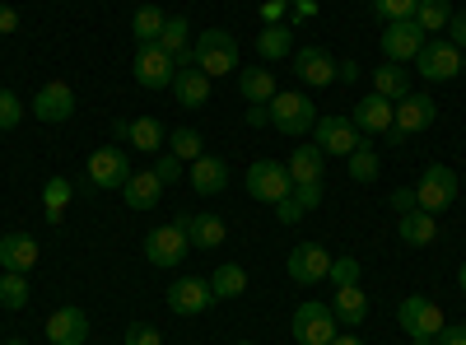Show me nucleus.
I'll use <instances>...</instances> for the list:
<instances>
[{
  "mask_svg": "<svg viewBox=\"0 0 466 345\" xmlns=\"http://www.w3.org/2000/svg\"><path fill=\"white\" fill-rule=\"evenodd\" d=\"M285 168H289V178H294V182H322V168H327V149L308 140V145H299L294 155H289V164H285Z\"/></svg>",
  "mask_w": 466,
  "mask_h": 345,
  "instance_id": "cd10ccee",
  "label": "nucleus"
},
{
  "mask_svg": "<svg viewBox=\"0 0 466 345\" xmlns=\"http://www.w3.org/2000/svg\"><path fill=\"white\" fill-rule=\"evenodd\" d=\"M24 122V103L15 89H0V131H15Z\"/></svg>",
  "mask_w": 466,
  "mask_h": 345,
  "instance_id": "79ce46f5",
  "label": "nucleus"
},
{
  "mask_svg": "<svg viewBox=\"0 0 466 345\" xmlns=\"http://www.w3.org/2000/svg\"><path fill=\"white\" fill-rule=\"evenodd\" d=\"M173 98L182 107H206L210 103V75L201 66H191V70H177V80H173Z\"/></svg>",
  "mask_w": 466,
  "mask_h": 345,
  "instance_id": "a878e982",
  "label": "nucleus"
},
{
  "mask_svg": "<svg viewBox=\"0 0 466 345\" xmlns=\"http://www.w3.org/2000/svg\"><path fill=\"white\" fill-rule=\"evenodd\" d=\"M159 47H164L168 56H177V52L191 47V24H187L182 15H168V24H164V33H159Z\"/></svg>",
  "mask_w": 466,
  "mask_h": 345,
  "instance_id": "4c0bfd02",
  "label": "nucleus"
},
{
  "mask_svg": "<svg viewBox=\"0 0 466 345\" xmlns=\"http://www.w3.org/2000/svg\"><path fill=\"white\" fill-rule=\"evenodd\" d=\"M154 173H159V182L168 187V182H177V178H187V168H182V159L177 155H164L159 164H154Z\"/></svg>",
  "mask_w": 466,
  "mask_h": 345,
  "instance_id": "a18cd8bd",
  "label": "nucleus"
},
{
  "mask_svg": "<svg viewBox=\"0 0 466 345\" xmlns=\"http://www.w3.org/2000/svg\"><path fill=\"white\" fill-rule=\"evenodd\" d=\"M187 182H191L197 197H219V191L228 187V164L215 159V155H201V159L187 164Z\"/></svg>",
  "mask_w": 466,
  "mask_h": 345,
  "instance_id": "a211bd4d",
  "label": "nucleus"
},
{
  "mask_svg": "<svg viewBox=\"0 0 466 345\" xmlns=\"http://www.w3.org/2000/svg\"><path fill=\"white\" fill-rule=\"evenodd\" d=\"M350 122H355L364 136H387V131H392V103H387L382 94L360 98V103H355V117H350Z\"/></svg>",
  "mask_w": 466,
  "mask_h": 345,
  "instance_id": "5701e85b",
  "label": "nucleus"
},
{
  "mask_svg": "<svg viewBox=\"0 0 466 345\" xmlns=\"http://www.w3.org/2000/svg\"><path fill=\"white\" fill-rule=\"evenodd\" d=\"M210 303H215V289L201 276H182L168 285V313H177V318H201Z\"/></svg>",
  "mask_w": 466,
  "mask_h": 345,
  "instance_id": "9b49d317",
  "label": "nucleus"
},
{
  "mask_svg": "<svg viewBox=\"0 0 466 345\" xmlns=\"http://www.w3.org/2000/svg\"><path fill=\"white\" fill-rule=\"evenodd\" d=\"M289 52H294L289 24H266V28L257 33V56H261V61H285Z\"/></svg>",
  "mask_w": 466,
  "mask_h": 345,
  "instance_id": "7c9ffc66",
  "label": "nucleus"
},
{
  "mask_svg": "<svg viewBox=\"0 0 466 345\" xmlns=\"http://www.w3.org/2000/svg\"><path fill=\"white\" fill-rule=\"evenodd\" d=\"M294 75L313 89H327V85H336V56L327 47H299L294 52Z\"/></svg>",
  "mask_w": 466,
  "mask_h": 345,
  "instance_id": "f3484780",
  "label": "nucleus"
},
{
  "mask_svg": "<svg viewBox=\"0 0 466 345\" xmlns=\"http://www.w3.org/2000/svg\"><path fill=\"white\" fill-rule=\"evenodd\" d=\"M336 80H345V85L360 80V66H355V61H336Z\"/></svg>",
  "mask_w": 466,
  "mask_h": 345,
  "instance_id": "864d4df0",
  "label": "nucleus"
},
{
  "mask_svg": "<svg viewBox=\"0 0 466 345\" xmlns=\"http://www.w3.org/2000/svg\"><path fill=\"white\" fill-rule=\"evenodd\" d=\"M434 340H439V345H466V327H452V322H448Z\"/></svg>",
  "mask_w": 466,
  "mask_h": 345,
  "instance_id": "8fccbe9b",
  "label": "nucleus"
},
{
  "mask_svg": "<svg viewBox=\"0 0 466 345\" xmlns=\"http://www.w3.org/2000/svg\"><path fill=\"white\" fill-rule=\"evenodd\" d=\"M19 28V15L10 10V5H0V37H5V33H15Z\"/></svg>",
  "mask_w": 466,
  "mask_h": 345,
  "instance_id": "603ef678",
  "label": "nucleus"
},
{
  "mask_svg": "<svg viewBox=\"0 0 466 345\" xmlns=\"http://www.w3.org/2000/svg\"><path fill=\"white\" fill-rule=\"evenodd\" d=\"M461 75H466V52H461Z\"/></svg>",
  "mask_w": 466,
  "mask_h": 345,
  "instance_id": "680f3d73",
  "label": "nucleus"
},
{
  "mask_svg": "<svg viewBox=\"0 0 466 345\" xmlns=\"http://www.w3.org/2000/svg\"><path fill=\"white\" fill-rule=\"evenodd\" d=\"M448 43H452L457 52H466V10H457V15L448 19Z\"/></svg>",
  "mask_w": 466,
  "mask_h": 345,
  "instance_id": "49530a36",
  "label": "nucleus"
},
{
  "mask_svg": "<svg viewBox=\"0 0 466 345\" xmlns=\"http://www.w3.org/2000/svg\"><path fill=\"white\" fill-rule=\"evenodd\" d=\"M313 145H322L327 155L350 159V155H355V149L364 145V131L350 122V117H318V127H313Z\"/></svg>",
  "mask_w": 466,
  "mask_h": 345,
  "instance_id": "f8f14e48",
  "label": "nucleus"
},
{
  "mask_svg": "<svg viewBox=\"0 0 466 345\" xmlns=\"http://www.w3.org/2000/svg\"><path fill=\"white\" fill-rule=\"evenodd\" d=\"M345 173L355 178V182H373V178H378V149L364 140V145L355 149V155L345 159Z\"/></svg>",
  "mask_w": 466,
  "mask_h": 345,
  "instance_id": "58836bf2",
  "label": "nucleus"
},
{
  "mask_svg": "<svg viewBox=\"0 0 466 345\" xmlns=\"http://www.w3.org/2000/svg\"><path fill=\"white\" fill-rule=\"evenodd\" d=\"M415 66H420V80H434V85H443V80H452V75L461 70V52L448 43H424L420 47V56H415Z\"/></svg>",
  "mask_w": 466,
  "mask_h": 345,
  "instance_id": "2eb2a0df",
  "label": "nucleus"
},
{
  "mask_svg": "<svg viewBox=\"0 0 466 345\" xmlns=\"http://www.w3.org/2000/svg\"><path fill=\"white\" fill-rule=\"evenodd\" d=\"M410 89H415V80H410V66H401V61H382V66L373 70V94H382L387 103L406 98Z\"/></svg>",
  "mask_w": 466,
  "mask_h": 345,
  "instance_id": "b1692460",
  "label": "nucleus"
},
{
  "mask_svg": "<svg viewBox=\"0 0 466 345\" xmlns=\"http://www.w3.org/2000/svg\"><path fill=\"white\" fill-rule=\"evenodd\" d=\"M33 117L37 122H70L75 117V89L66 80H52L33 94Z\"/></svg>",
  "mask_w": 466,
  "mask_h": 345,
  "instance_id": "dca6fc26",
  "label": "nucleus"
},
{
  "mask_svg": "<svg viewBox=\"0 0 466 345\" xmlns=\"http://www.w3.org/2000/svg\"><path fill=\"white\" fill-rule=\"evenodd\" d=\"M318 15V0H294V19H313Z\"/></svg>",
  "mask_w": 466,
  "mask_h": 345,
  "instance_id": "5fc2aeb1",
  "label": "nucleus"
},
{
  "mask_svg": "<svg viewBox=\"0 0 466 345\" xmlns=\"http://www.w3.org/2000/svg\"><path fill=\"white\" fill-rule=\"evenodd\" d=\"M85 173H89V187H98V191H122L127 178H131V164H127V155L116 145H103V149L89 155Z\"/></svg>",
  "mask_w": 466,
  "mask_h": 345,
  "instance_id": "1a4fd4ad",
  "label": "nucleus"
},
{
  "mask_svg": "<svg viewBox=\"0 0 466 345\" xmlns=\"http://www.w3.org/2000/svg\"><path fill=\"white\" fill-rule=\"evenodd\" d=\"M397 238L406 243V248H430L434 238H439V219L430 215V210H406L401 219H397Z\"/></svg>",
  "mask_w": 466,
  "mask_h": 345,
  "instance_id": "412c9836",
  "label": "nucleus"
},
{
  "mask_svg": "<svg viewBox=\"0 0 466 345\" xmlns=\"http://www.w3.org/2000/svg\"><path fill=\"white\" fill-rule=\"evenodd\" d=\"M248 127H270V103H252L248 107Z\"/></svg>",
  "mask_w": 466,
  "mask_h": 345,
  "instance_id": "09e8293b",
  "label": "nucleus"
},
{
  "mask_svg": "<svg viewBox=\"0 0 466 345\" xmlns=\"http://www.w3.org/2000/svg\"><path fill=\"white\" fill-rule=\"evenodd\" d=\"M270 127L280 136H313L318 127V107L308 94H276L270 98Z\"/></svg>",
  "mask_w": 466,
  "mask_h": 345,
  "instance_id": "f03ea898",
  "label": "nucleus"
},
{
  "mask_svg": "<svg viewBox=\"0 0 466 345\" xmlns=\"http://www.w3.org/2000/svg\"><path fill=\"white\" fill-rule=\"evenodd\" d=\"M5 345H28V340H5Z\"/></svg>",
  "mask_w": 466,
  "mask_h": 345,
  "instance_id": "052dcab7",
  "label": "nucleus"
},
{
  "mask_svg": "<svg viewBox=\"0 0 466 345\" xmlns=\"http://www.w3.org/2000/svg\"><path fill=\"white\" fill-rule=\"evenodd\" d=\"M397 322H401V331H406V336H439V331L448 327L443 309H439L434 299H424V294H406V299H401Z\"/></svg>",
  "mask_w": 466,
  "mask_h": 345,
  "instance_id": "423d86ee",
  "label": "nucleus"
},
{
  "mask_svg": "<svg viewBox=\"0 0 466 345\" xmlns=\"http://www.w3.org/2000/svg\"><path fill=\"white\" fill-rule=\"evenodd\" d=\"M420 47H424V28H420L415 19H401V24H387V28H382V56H387V61L410 66V61L420 56Z\"/></svg>",
  "mask_w": 466,
  "mask_h": 345,
  "instance_id": "4468645a",
  "label": "nucleus"
},
{
  "mask_svg": "<svg viewBox=\"0 0 466 345\" xmlns=\"http://www.w3.org/2000/svg\"><path fill=\"white\" fill-rule=\"evenodd\" d=\"M327 280H331L336 289H340V285H360V261H355V257H331Z\"/></svg>",
  "mask_w": 466,
  "mask_h": 345,
  "instance_id": "37998d69",
  "label": "nucleus"
},
{
  "mask_svg": "<svg viewBox=\"0 0 466 345\" xmlns=\"http://www.w3.org/2000/svg\"><path fill=\"white\" fill-rule=\"evenodd\" d=\"M415 206H420V201H415V187H397V191H392V210H397V215H406V210H415Z\"/></svg>",
  "mask_w": 466,
  "mask_h": 345,
  "instance_id": "de8ad7c7",
  "label": "nucleus"
},
{
  "mask_svg": "<svg viewBox=\"0 0 466 345\" xmlns=\"http://www.w3.org/2000/svg\"><path fill=\"white\" fill-rule=\"evenodd\" d=\"M164 24H168V15H164L159 5H140V10L131 15V33H136V43H140V47H149V43H159V33H164Z\"/></svg>",
  "mask_w": 466,
  "mask_h": 345,
  "instance_id": "2f4dec72",
  "label": "nucleus"
},
{
  "mask_svg": "<svg viewBox=\"0 0 466 345\" xmlns=\"http://www.w3.org/2000/svg\"><path fill=\"white\" fill-rule=\"evenodd\" d=\"M0 266H5V271L28 276L33 266H37V238L33 234H5V238H0Z\"/></svg>",
  "mask_w": 466,
  "mask_h": 345,
  "instance_id": "4be33fe9",
  "label": "nucleus"
},
{
  "mask_svg": "<svg viewBox=\"0 0 466 345\" xmlns=\"http://www.w3.org/2000/svg\"><path fill=\"white\" fill-rule=\"evenodd\" d=\"M131 75H136V85H140V89H173L177 66H173V56H168L159 43H149V47H140V52H136Z\"/></svg>",
  "mask_w": 466,
  "mask_h": 345,
  "instance_id": "0eeeda50",
  "label": "nucleus"
},
{
  "mask_svg": "<svg viewBox=\"0 0 466 345\" xmlns=\"http://www.w3.org/2000/svg\"><path fill=\"white\" fill-rule=\"evenodd\" d=\"M285 10H289L285 0H266V5H261V19H266V24H280V19H285Z\"/></svg>",
  "mask_w": 466,
  "mask_h": 345,
  "instance_id": "3c124183",
  "label": "nucleus"
},
{
  "mask_svg": "<svg viewBox=\"0 0 466 345\" xmlns=\"http://www.w3.org/2000/svg\"><path fill=\"white\" fill-rule=\"evenodd\" d=\"M289 327H294V345H331L336 331H340V322H336V313H331V303H318V299L299 303Z\"/></svg>",
  "mask_w": 466,
  "mask_h": 345,
  "instance_id": "f257e3e1",
  "label": "nucleus"
},
{
  "mask_svg": "<svg viewBox=\"0 0 466 345\" xmlns=\"http://www.w3.org/2000/svg\"><path fill=\"white\" fill-rule=\"evenodd\" d=\"M318 206H322V182H294L289 197L276 201V219L280 224H299L308 210H318Z\"/></svg>",
  "mask_w": 466,
  "mask_h": 345,
  "instance_id": "6ab92c4d",
  "label": "nucleus"
},
{
  "mask_svg": "<svg viewBox=\"0 0 466 345\" xmlns=\"http://www.w3.org/2000/svg\"><path fill=\"white\" fill-rule=\"evenodd\" d=\"M415 5L420 0H373V15L387 24H401V19H415Z\"/></svg>",
  "mask_w": 466,
  "mask_h": 345,
  "instance_id": "a19ab883",
  "label": "nucleus"
},
{
  "mask_svg": "<svg viewBox=\"0 0 466 345\" xmlns=\"http://www.w3.org/2000/svg\"><path fill=\"white\" fill-rule=\"evenodd\" d=\"M210 289H215V303L219 299H238V294H248V271L238 261H224L219 271L210 276Z\"/></svg>",
  "mask_w": 466,
  "mask_h": 345,
  "instance_id": "473e14b6",
  "label": "nucleus"
},
{
  "mask_svg": "<svg viewBox=\"0 0 466 345\" xmlns=\"http://www.w3.org/2000/svg\"><path fill=\"white\" fill-rule=\"evenodd\" d=\"M122 197H127V206L131 210H154L159 206V197H164V182H159V173H131L127 178V187H122Z\"/></svg>",
  "mask_w": 466,
  "mask_h": 345,
  "instance_id": "bb28decb",
  "label": "nucleus"
},
{
  "mask_svg": "<svg viewBox=\"0 0 466 345\" xmlns=\"http://www.w3.org/2000/svg\"><path fill=\"white\" fill-rule=\"evenodd\" d=\"M70 197H75V182H70V178H52V182L43 187V206H47V219H52V224H61Z\"/></svg>",
  "mask_w": 466,
  "mask_h": 345,
  "instance_id": "f704fd0d",
  "label": "nucleus"
},
{
  "mask_svg": "<svg viewBox=\"0 0 466 345\" xmlns=\"http://www.w3.org/2000/svg\"><path fill=\"white\" fill-rule=\"evenodd\" d=\"M331 313H336V322H345V327H360V322L369 318V294H364L360 285H340L336 299H331Z\"/></svg>",
  "mask_w": 466,
  "mask_h": 345,
  "instance_id": "c756f323",
  "label": "nucleus"
},
{
  "mask_svg": "<svg viewBox=\"0 0 466 345\" xmlns=\"http://www.w3.org/2000/svg\"><path fill=\"white\" fill-rule=\"evenodd\" d=\"M233 61H238V37H233L228 28H206L197 37V66L210 75V80L215 75H228Z\"/></svg>",
  "mask_w": 466,
  "mask_h": 345,
  "instance_id": "20e7f679",
  "label": "nucleus"
},
{
  "mask_svg": "<svg viewBox=\"0 0 466 345\" xmlns=\"http://www.w3.org/2000/svg\"><path fill=\"white\" fill-rule=\"evenodd\" d=\"M47 340L52 345H85L89 340V318L85 309H56L47 318Z\"/></svg>",
  "mask_w": 466,
  "mask_h": 345,
  "instance_id": "aec40b11",
  "label": "nucleus"
},
{
  "mask_svg": "<svg viewBox=\"0 0 466 345\" xmlns=\"http://www.w3.org/2000/svg\"><path fill=\"white\" fill-rule=\"evenodd\" d=\"M238 94L248 103H270L280 89H276V75H270V66H243L238 70Z\"/></svg>",
  "mask_w": 466,
  "mask_h": 345,
  "instance_id": "c85d7f7f",
  "label": "nucleus"
},
{
  "mask_svg": "<svg viewBox=\"0 0 466 345\" xmlns=\"http://www.w3.org/2000/svg\"><path fill=\"white\" fill-rule=\"evenodd\" d=\"M127 140H131L136 149H145V155H159V145L168 140V131H164V122H159V117H136Z\"/></svg>",
  "mask_w": 466,
  "mask_h": 345,
  "instance_id": "72a5a7b5",
  "label": "nucleus"
},
{
  "mask_svg": "<svg viewBox=\"0 0 466 345\" xmlns=\"http://www.w3.org/2000/svg\"><path fill=\"white\" fill-rule=\"evenodd\" d=\"M331 345H364V340H360V336H350V331H345V336L336 331V340H331Z\"/></svg>",
  "mask_w": 466,
  "mask_h": 345,
  "instance_id": "6e6d98bb",
  "label": "nucleus"
},
{
  "mask_svg": "<svg viewBox=\"0 0 466 345\" xmlns=\"http://www.w3.org/2000/svg\"><path fill=\"white\" fill-rule=\"evenodd\" d=\"M410 345H439L434 336H410Z\"/></svg>",
  "mask_w": 466,
  "mask_h": 345,
  "instance_id": "4d7b16f0",
  "label": "nucleus"
},
{
  "mask_svg": "<svg viewBox=\"0 0 466 345\" xmlns=\"http://www.w3.org/2000/svg\"><path fill=\"white\" fill-rule=\"evenodd\" d=\"M24 303H28V280L19 271H0V309L19 313Z\"/></svg>",
  "mask_w": 466,
  "mask_h": 345,
  "instance_id": "c9c22d12",
  "label": "nucleus"
},
{
  "mask_svg": "<svg viewBox=\"0 0 466 345\" xmlns=\"http://www.w3.org/2000/svg\"><path fill=\"white\" fill-rule=\"evenodd\" d=\"M127 345H164L159 327H149V322H131L127 327Z\"/></svg>",
  "mask_w": 466,
  "mask_h": 345,
  "instance_id": "c03bdc74",
  "label": "nucleus"
},
{
  "mask_svg": "<svg viewBox=\"0 0 466 345\" xmlns=\"http://www.w3.org/2000/svg\"><path fill=\"white\" fill-rule=\"evenodd\" d=\"M201 131H191V127H177V131H168V155H177V159H201Z\"/></svg>",
  "mask_w": 466,
  "mask_h": 345,
  "instance_id": "ea45409f",
  "label": "nucleus"
},
{
  "mask_svg": "<svg viewBox=\"0 0 466 345\" xmlns=\"http://www.w3.org/2000/svg\"><path fill=\"white\" fill-rule=\"evenodd\" d=\"M415 201H420V210H430V215L448 210L457 201V173L448 164H430L424 178H420V187H415Z\"/></svg>",
  "mask_w": 466,
  "mask_h": 345,
  "instance_id": "6e6552de",
  "label": "nucleus"
},
{
  "mask_svg": "<svg viewBox=\"0 0 466 345\" xmlns=\"http://www.w3.org/2000/svg\"><path fill=\"white\" fill-rule=\"evenodd\" d=\"M243 182H248V197H252V201H266V206L285 201V197H289V187H294L289 168L276 164V159H257V164L243 173Z\"/></svg>",
  "mask_w": 466,
  "mask_h": 345,
  "instance_id": "7ed1b4c3",
  "label": "nucleus"
},
{
  "mask_svg": "<svg viewBox=\"0 0 466 345\" xmlns=\"http://www.w3.org/2000/svg\"><path fill=\"white\" fill-rule=\"evenodd\" d=\"M434 117H439V107H434V98L430 94H406V98H397L392 103V127L401 131V136H415V131H430L434 127Z\"/></svg>",
  "mask_w": 466,
  "mask_h": 345,
  "instance_id": "ddd939ff",
  "label": "nucleus"
},
{
  "mask_svg": "<svg viewBox=\"0 0 466 345\" xmlns=\"http://www.w3.org/2000/svg\"><path fill=\"white\" fill-rule=\"evenodd\" d=\"M187 252H191V243H187V234H182L177 224H159V228H149V234H145V261L159 266V271L182 266Z\"/></svg>",
  "mask_w": 466,
  "mask_h": 345,
  "instance_id": "39448f33",
  "label": "nucleus"
},
{
  "mask_svg": "<svg viewBox=\"0 0 466 345\" xmlns=\"http://www.w3.org/2000/svg\"><path fill=\"white\" fill-rule=\"evenodd\" d=\"M224 238H228V228H224L219 215H210V210L191 215V224H187V243L197 248V252H215V248H224Z\"/></svg>",
  "mask_w": 466,
  "mask_h": 345,
  "instance_id": "393cba45",
  "label": "nucleus"
},
{
  "mask_svg": "<svg viewBox=\"0 0 466 345\" xmlns=\"http://www.w3.org/2000/svg\"><path fill=\"white\" fill-rule=\"evenodd\" d=\"M448 19H452V5H448V0H420V5H415V24H420L424 33L448 28Z\"/></svg>",
  "mask_w": 466,
  "mask_h": 345,
  "instance_id": "e433bc0d",
  "label": "nucleus"
},
{
  "mask_svg": "<svg viewBox=\"0 0 466 345\" xmlns=\"http://www.w3.org/2000/svg\"><path fill=\"white\" fill-rule=\"evenodd\" d=\"M457 285H461V294H466V261H461V276H457Z\"/></svg>",
  "mask_w": 466,
  "mask_h": 345,
  "instance_id": "13d9d810",
  "label": "nucleus"
},
{
  "mask_svg": "<svg viewBox=\"0 0 466 345\" xmlns=\"http://www.w3.org/2000/svg\"><path fill=\"white\" fill-rule=\"evenodd\" d=\"M285 271H289L294 285H318V280H327V271H331V252H327L322 243H299V248H289V257H285Z\"/></svg>",
  "mask_w": 466,
  "mask_h": 345,
  "instance_id": "9d476101",
  "label": "nucleus"
},
{
  "mask_svg": "<svg viewBox=\"0 0 466 345\" xmlns=\"http://www.w3.org/2000/svg\"><path fill=\"white\" fill-rule=\"evenodd\" d=\"M233 345H257V340H233Z\"/></svg>",
  "mask_w": 466,
  "mask_h": 345,
  "instance_id": "bf43d9fd",
  "label": "nucleus"
}]
</instances>
